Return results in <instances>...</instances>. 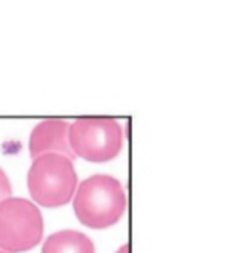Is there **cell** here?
<instances>
[{
	"instance_id": "1",
	"label": "cell",
	"mask_w": 247,
	"mask_h": 253,
	"mask_svg": "<svg viewBox=\"0 0 247 253\" xmlns=\"http://www.w3.org/2000/svg\"><path fill=\"white\" fill-rule=\"evenodd\" d=\"M126 198L118 179L95 175L84 179L76 192L73 208L79 221L89 228L111 227L125 212Z\"/></svg>"
},
{
	"instance_id": "2",
	"label": "cell",
	"mask_w": 247,
	"mask_h": 253,
	"mask_svg": "<svg viewBox=\"0 0 247 253\" xmlns=\"http://www.w3.org/2000/svg\"><path fill=\"white\" fill-rule=\"evenodd\" d=\"M77 175L73 162L57 153H47L34 159L28 172V189L32 200L42 207H61L72 201Z\"/></svg>"
},
{
	"instance_id": "3",
	"label": "cell",
	"mask_w": 247,
	"mask_h": 253,
	"mask_svg": "<svg viewBox=\"0 0 247 253\" xmlns=\"http://www.w3.org/2000/svg\"><path fill=\"white\" fill-rule=\"evenodd\" d=\"M69 144L74 156L84 160H112L123 149V126L114 118H79L69 128Z\"/></svg>"
},
{
	"instance_id": "4",
	"label": "cell",
	"mask_w": 247,
	"mask_h": 253,
	"mask_svg": "<svg viewBox=\"0 0 247 253\" xmlns=\"http://www.w3.org/2000/svg\"><path fill=\"white\" fill-rule=\"evenodd\" d=\"M44 220L35 204L24 198L0 203V248L7 253L34 249L42 239Z\"/></svg>"
},
{
	"instance_id": "5",
	"label": "cell",
	"mask_w": 247,
	"mask_h": 253,
	"mask_svg": "<svg viewBox=\"0 0 247 253\" xmlns=\"http://www.w3.org/2000/svg\"><path fill=\"white\" fill-rule=\"evenodd\" d=\"M69 128L70 126L66 121L48 120L42 121L35 126L31 132L29 138V152L34 159L47 153H57L69 157H74L69 144Z\"/></svg>"
},
{
	"instance_id": "6",
	"label": "cell",
	"mask_w": 247,
	"mask_h": 253,
	"mask_svg": "<svg viewBox=\"0 0 247 253\" xmlns=\"http://www.w3.org/2000/svg\"><path fill=\"white\" fill-rule=\"evenodd\" d=\"M42 253H95V245L80 231L61 230L45 240Z\"/></svg>"
},
{
	"instance_id": "7",
	"label": "cell",
	"mask_w": 247,
	"mask_h": 253,
	"mask_svg": "<svg viewBox=\"0 0 247 253\" xmlns=\"http://www.w3.org/2000/svg\"><path fill=\"white\" fill-rule=\"evenodd\" d=\"M10 194H12V186H10V182L6 176V173L0 169V203L10 198Z\"/></svg>"
},
{
	"instance_id": "8",
	"label": "cell",
	"mask_w": 247,
	"mask_h": 253,
	"mask_svg": "<svg viewBox=\"0 0 247 253\" xmlns=\"http://www.w3.org/2000/svg\"><path fill=\"white\" fill-rule=\"evenodd\" d=\"M117 253H128V246H126V245H124L123 248H121V249H120Z\"/></svg>"
},
{
	"instance_id": "9",
	"label": "cell",
	"mask_w": 247,
	"mask_h": 253,
	"mask_svg": "<svg viewBox=\"0 0 247 253\" xmlns=\"http://www.w3.org/2000/svg\"><path fill=\"white\" fill-rule=\"evenodd\" d=\"M0 253H7V252H4V251H3V249L0 248Z\"/></svg>"
}]
</instances>
